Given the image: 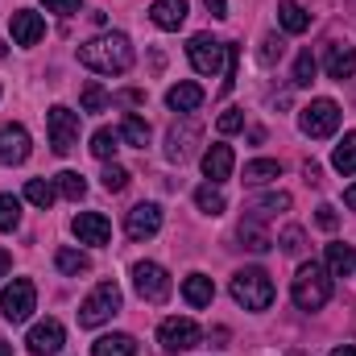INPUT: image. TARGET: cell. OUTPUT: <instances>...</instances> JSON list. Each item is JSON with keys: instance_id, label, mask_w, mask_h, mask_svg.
I'll list each match as a JSON object with an SVG mask.
<instances>
[{"instance_id": "cell-1", "label": "cell", "mask_w": 356, "mask_h": 356, "mask_svg": "<svg viewBox=\"0 0 356 356\" xmlns=\"http://www.w3.org/2000/svg\"><path fill=\"white\" fill-rule=\"evenodd\" d=\"M79 63L95 75H124L133 67V42L124 33H99L79 46Z\"/></svg>"}, {"instance_id": "cell-2", "label": "cell", "mask_w": 356, "mask_h": 356, "mask_svg": "<svg viewBox=\"0 0 356 356\" xmlns=\"http://www.w3.org/2000/svg\"><path fill=\"white\" fill-rule=\"evenodd\" d=\"M290 298H294L298 311H319V307H327V298H332V273H327V266H319V261L298 266L294 282H290Z\"/></svg>"}, {"instance_id": "cell-3", "label": "cell", "mask_w": 356, "mask_h": 356, "mask_svg": "<svg viewBox=\"0 0 356 356\" xmlns=\"http://www.w3.org/2000/svg\"><path fill=\"white\" fill-rule=\"evenodd\" d=\"M232 298L245 307V311H269L273 302V282H269L266 269H236L232 273Z\"/></svg>"}, {"instance_id": "cell-4", "label": "cell", "mask_w": 356, "mask_h": 356, "mask_svg": "<svg viewBox=\"0 0 356 356\" xmlns=\"http://www.w3.org/2000/svg\"><path fill=\"white\" fill-rule=\"evenodd\" d=\"M199 137H203V120L195 116V112H178V120L170 124V133H166V158L170 162H191V154H195V145H199Z\"/></svg>"}, {"instance_id": "cell-5", "label": "cell", "mask_w": 356, "mask_h": 356, "mask_svg": "<svg viewBox=\"0 0 356 356\" xmlns=\"http://www.w3.org/2000/svg\"><path fill=\"white\" fill-rule=\"evenodd\" d=\"M116 311H120V286L116 282H99L88 298H83V307H79V327H99Z\"/></svg>"}, {"instance_id": "cell-6", "label": "cell", "mask_w": 356, "mask_h": 356, "mask_svg": "<svg viewBox=\"0 0 356 356\" xmlns=\"http://www.w3.org/2000/svg\"><path fill=\"white\" fill-rule=\"evenodd\" d=\"M33 311H38V290H33V282H29V277H13V282L0 290V315H4L8 323H25Z\"/></svg>"}, {"instance_id": "cell-7", "label": "cell", "mask_w": 356, "mask_h": 356, "mask_svg": "<svg viewBox=\"0 0 356 356\" xmlns=\"http://www.w3.org/2000/svg\"><path fill=\"white\" fill-rule=\"evenodd\" d=\"M298 129H302L307 137H315V141L332 137V133L340 129V104H336V99H311V104L298 112Z\"/></svg>"}, {"instance_id": "cell-8", "label": "cell", "mask_w": 356, "mask_h": 356, "mask_svg": "<svg viewBox=\"0 0 356 356\" xmlns=\"http://www.w3.org/2000/svg\"><path fill=\"white\" fill-rule=\"evenodd\" d=\"M46 129H50V149L54 154L79 149V112H71L67 104H54L46 112Z\"/></svg>"}, {"instance_id": "cell-9", "label": "cell", "mask_w": 356, "mask_h": 356, "mask_svg": "<svg viewBox=\"0 0 356 356\" xmlns=\"http://www.w3.org/2000/svg\"><path fill=\"white\" fill-rule=\"evenodd\" d=\"M186 58L199 75H220L224 58H228V42H216L211 33H195L191 46H186Z\"/></svg>"}, {"instance_id": "cell-10", "label": "cell", "mask_w": 356, "mask_h": 356, "mask_svg": "<svg viewBox=\"0 0 356 356\" xmlns=\"http://www.w3.org/2000/svg\"><path fill=\"white\" fill-rule=\"evenodd\" d=\"M133 286H137V294L145 298V302H166L170 298V273L158 266V261H137L133 266Z\"/></svg>"}, {"instance_id": "cell-11", "label": "cell", "mask_w": 356, "mask_h": 356, "mask_svg": "<svg viewBox=\"0 0 356 356\" xmlns=\"http://www.w3.org/2000/svg\"><path fill=\"white\" fill-rule=\"evenodd\" d=\"M203 340V332H199V323L195 319H162V327H158V344L166 348V353H191L195 344Z\"/></svg>"}, {"instance_id": "cell-12", "label": "cell", "mask_w": 356, "mask_h": 356, "mask_svg": "<svg viewBox=\"0 0 356 356\" xmlns=\"http://www.w3.org/2000/svg\"><path fill=\"white\" fill-rule=\"evenodd\" d=\"M63 344H67V332H63L58 319H42V323H33V327H29V340H25V348H29L33 356H58L63 353Z\"/></svg>"}, {"instance_id": "cell-13", "label": "cell", "mask_w": 356, "mask_h": 356, "mask_svg": "<svg viewBox=\"0 0 356 356\" xmlns=\"http://www.w3.org/2000/svg\"><path fill=\"white\" fill-rule=\"evenodd\" d=\"M124 232L129 241H149L162 232V207L158 203H137L129 216H124Z\"/></svg>"}, {"instance_id": "cell-14", "label": "cell", "mask_w": 356, "mask_h": 356, "mask_svg": "<svg viewBox=\"0 0 356 356\" xmlns=\"http://www.w3.org/2000/svg\"><path fill=\"white\" fill-rule=\"evenodd\" d=\"M29 133L21 129V124H0V166H21L25 158H29Z\"/></svg>"}, {"instance_id": "cell-15", "label": "cell", "mask_w": 356, "mask_h": 356, "mask_svg": "<svg viewBox=\"0 0 356 356\" xmlns=\"http://www.w3.org/2000/svg\"><path fill=\"white\" fill-rule=\"evenodd\" d=\"M71 232L79 236V245H108L112 241V224H108V216H99V211H79L75 220H71Z\"/></svg>"}, {"instance_id": "cell-16", "label": "cell", "mask_w": 356, "mask_h": 356, "mask_svg": "<svg viewBox=\"0 0 356 356\" xmlns=\"http://www.w3.org/2000/svg\"><path fill=\"white\" fill-rule=\"evenodd\" d=\"M8 25H13V42H17V46H38V42L46 38V21H42V13H33V8H17Z\"/></svg>"}, {"instance_id": "cell-17", "label": "cell", "mask_w": 356, "mask_h": 356, "mask_svg": "<svg viewBox=\"0 0 356 356\" xmlns=\"http://www.w3.org/2000/svg\"><path fill=\"white\" fill-rule=\"evenodd\" d=\"M232 166H236L232 145L216 141V145L203 149V178H207V182H224V178H232Z\"/></svg>"}, {"instance_id": "cell-18", "label": "cell", "mask_w": 356, "mask_h": 356, "mask_svg": "<svg viewBox=\"0 0 356 356\" xmlns=\"http://www.w3.org/2000/svg\"><path fill=\"white\" fill-rule=\"evenodd\" d=\"M323 71L332 75V79H353L356 75V46H348V42H332L327 46V54H323Z\"/></svg>"}, {"instance_id": "cell-19", "label": "cell", "mask_w": 356, "mask_h": 356, "mask_svg": "<svg viewBox=\"0 0 356 356\" xmlns=\"http://www.w3.org/2000/svg\"><path fill=\"white\" fill-rule=\"evenodd\" d=\"M149 21L158 29H182L186 25V0H154L149 4Z\"/></svg>"}, {"instance_id": "cell-20", "label": "cell", "mask_w": 356, "mask_h": 356, "mask_svg": "<svg viewBox=\"0 0 356 356\" xmlns=\"http://www.w3.org/2000/svg\"><path fill=\"white\" fill-rule=\"evenodd\" d=\"M199 104H203V88L199 83H175L166 91V108L170 112H195Z\"/></svg>"}, {"instance_id": "cell-21", "label": "cell", "mask_w": 356, "mask_h": 356, "mask_svg": "<svg viewBox=\"0 0 356 356\" xmlns=\"http://www.w3.org/2000/svg\"><path fill=\"white\" fill-rule=\"evenodd\" d=\"M91 356H137V340L124 336V332H112V336H99L91 344Z\"/></svg>"}, {"instance_id": "cell-22", "label": "cell", "mask_w": 356, "mask_h": 356, "mask_svg": "<svg viewBox=\"0 0 356 356\" xmlns=\"http://www.w3.org/2000/svg\"><path fill=\"white\" fill-rule=\"evenodd\" d=\"M182 298H186L191 307H211V298H216L211 277H207V273H191V277L182 282Z\"/></svg>"}, {"instance_id": "cell-23", "label": "cell", "mask_w": 356, "mask_h": 356, "mask_svg": "<svg viewBox=\"0 0 356 356\" xmlns=\"http://www.w3.org/2000/svg\"><path fill=\"white\" fill-rule=\"evenodd\" d=\"M277 21H282L286 33H307V29H311V13H307L298 0H282V4H277Z\"/></svg>"}, {"instance_id": "cell-24", "label": "cell", "mask_w": 356, "mask_h": 356, "mask_svg": "<svg viewBox=\"0 0 356 356\" xmlns=\"http://www.w3.org/2000/svg\"><path fill=\"white\" fill-rule=\"evenodd\" d=\"M277 211H290V195H286V191H269V195L253 199V203L245 207V216H253V220H269V216H277Z\"/></svg>"}, {"instance_id": "cell-25", "label": "cell", "mask_w": 356, "mask_h": 356, "mask_svg": "<svg viewBox=\"0 0 356 356\" xmlns=\"http://www.w3.org/2000/svg\"><path fill=\"white\" fill-rule=\"evenodd\" d=\"M353 269H356V249L353 245H327V273L332 277H353Z\"/></svg>"}, {"instance_id": "cell-26", "label": "cell", "mask_w": 356, "mask_h": 356, "mask_svg": "<svg viewBox=\"0 0 356 356\" xmlns=\"http://www.w3.org/2000/svg\"><path fill=\"white\" fill-rule=\"evenodd\" d=\"M241 241H245V249H253V253H269V249H273L269 232L261 228V220H253V216L241 220Z\"/></svg>"}, {"instance_id": "cell-27", "label": "cell", "mask_w": 356, "mask_h": 356, "mask_svg": "<svg viewBox=\"0 0 356 356\" xmlns=\"http://www.w3.org/2000/svg\"><path fill=\"white\" fill-rule=\"evenodd\" d=\"M91 154L99 158V162H112V154L120 149V129H95L91 133Z\"/></svg>"}, {"instance_id": "cell-28", "label": "cell", "mask_w": 356, "mask_h": 356, "mask_svg": "<svg viewBox=\"0 0 356 356\" xmlns=\"http://www.w3.org/2000/svg\"><path fill=\"white\" fill-rule=\"evenodd\" d=\"M54 266H58V273H67V277H79V273L91 269V257L79 253V249H58L54 253Z\"/></svg>"}, {"instance_id": "cell-29", "label": "cell", "mask_w": 356, "mask_h": 356, "mask_svg": "<svg viewBox=\"0 0 356 356\" xmlns=\"http://www.w3.org/2000/svg\"><path fill=\"white\" fill-rule=\"evenodd\" d=\"M332 166H336L340 175H356V129L340 137V145H336V154H332Z\"/></svg>"}, {"instance_id": "cell-30", "label": "cell", "mask_w": 356, "mask_h": 356, "mask_svg": "<svg viewBox=\"0 0 356 356\" xmlns=\"http://www.w3.org/2000/svg\"><path fill=\"white\" fill-rule=\"evenodd\" d=\"M120 141H129V145L145 149V145H149V120H141L137 112H129V116H124V124H120Z\"/></svg>"}, {"instance_id": "cell-31", "label": "cell", "mask_w": 356, "mask_h": 356, "mask_svg": "<svg viewBox=\"0 0 356 356\" xmlns=\"http://www.w3.org/2000/svg\"><path fill=\"white\" fill-rule=\"evenodd\" d=\"M195 203H199V211H207V216H220V211L228 207V199H224L220 182H203V186L195 191Z\"/></svg>"}, {"instance_id": "cell-32", "label": "cell", "mask_w": 356, "mask_h": 356, "mask_svg": "<svg viewBox=\"0 0 356 356\" xmlns=\"http://www.w3.org/2000/svg\"><path fill=\"white\" fill-rule=\"evenodd\" d=\"M25 199H29L33 207H42V211H46V207L58 199V186H54V182H46V178H29V182H25Z\"/></svg>"}, {"instance_id": "cell-33", "label": "cell", "mask_w": 356, "mask_h": 356, "mask_svg": "<svg viewBox=\"0 0 356 356\" xmlns=\"http://www.w3.org/2000/svg\"><path fill=\"white\" fill-rule=\"evenodd\" d=\"M273 178H282V162H273V158H257V162L245 166V182H253V186L273 182Z\"/></svg>"}, {"instance_id": "cell-34", "label": "cell", "mask_w": 356, "mask_h": 356, "mask_svg": "<svg viewBox=\"0 0 356 356\" xmlns=\"http://www.w3.org/2000/svg\"><path fill=\"white\" fill-rule=\"evenodd\" d=\"M54 186H58L63 199H75V203L88 195V182H83V175H75V170H63V175L54 178Z\"/></svg>"}, {"instance_id": "cell-35", "label": "cell", "mask_w": 356, "mask_h": 356, "mask_svg": "<svg viewBox=\"0 0 356 356\" xmlns=\"http://www.w3.org/2000/svg\"><path fill=\"white\" fill-rule=\"evenodd\" d=\"M108 108H112V95L99 88L95 79H88L83 83V112H108Z\"/></svg>"}, {"instance_id": "cell-36", "label": "cell", "mask_w": 356, "mask_h": 356, "mask_svg": "<svg viewBox=\"0 0 356 356\" xmlns=\"http://www.w3.org/2000/svg\"><path fill=\"white\" fill-rule=\"evenodd\" d=\"M21 224V199L17 195H0V232H13Z\"/></svg>"}, {"instance_id": "cell-37", "label": "cell", "mask_w": 356, "mask_h": 356, "mask_svg": "<svg viewBox=\"0 0 356 356\" xmlns=\"http://www.w3.org/2000/svg\"><path fill=\"white\" fill-rule=\"evenodd\" d=\"M315 71H319L315 54H311V50H302V54H298V63H294V83H298V88H311V83H315Z\"/></svg>"}, {"instance_id": "cell-38", "label": "cell", "mask_w": 356, "mask_h": 356, "mask_svg": "<svg viewBox=\"0 0 356 356\" xmlns=\"http://www.w3.org/2000/svg\"><path fill=\"white\" fill-rule=\"evenodd\" d=\"M277 245H282V253H290V257H298L302 249H307V232L302 228H282V236H277Z\"/></svg>"}, {"instance_id": "cell-39", "label": "cell", "mask_w": 356, "mask_h": 356, "mask_svg": "<svg viewBox=\"0 0 356 356\" xmlns=\"http://www.w3.org/2000/svg\"><path fill=\"white\" fill-rule=\"evenodd\" d=\"M99 182H104V191H112V195H116V191H124V186H129V170H124V166H116V162H108V166H104V175H99Z\"/></svg>"}, {"instance_id": "cell-40", "label": "cell", "mask_w": 356, "mask_h": 356, "mask_svg": "<svg viewBox=\"0 0 356 356\" xmlns=\"http://www.w3.org/2000/svg\"><path fill=\"white\" fill-rule=\"evenodd\" d=\"M282 54H286V42H282L277 33H266V38H261V50H257V58H261L266 67H273Z\"/></svg>"}, {"instance_id": "cell-41", "label": "cell", "mask_w": 356, "mask_h": 356, "mask_svg": "<svg viewBox=\"0 0 356 356\" xmlns=\"http://www.w3.org/2000/svg\"><path fill=\"white\" fill-rule=\"evenodd\" d=\"M216 129H220V133H236V129H245V112H241V108H228V112L216 120Z\"/></svg>"}, {"instance_id": "cell-42", "label": "cell", "mask_w": 356, "mask_h": 356, "mask_svg": "<svg viewBox=\"0 0 356 356\" xmlns=\"http://www.w3.org/2000/svg\"><path fill=\"white\" fill-rule=\"evenodd\" d=\"M315 224H319L323 232H336V224H340L336 207H332V203H319V207H315Z\"/></svg>"}, {"instance_id": "cell-43", "label": "cell", "mask_w": 356, "mask_h": 356, "mask_svg": "<svg viewBox=\"0 0 356 356\" xmlns=\"http://www.w3.org/2000/svg\"><path fill=\"white\" fill-rule=\"evenodd\" d=\"M42 4H46V13H58V17H75L83 8V0H42Z\"/></svg>"}, {"instance_id": "cell-44", "label": "cell", "mask_w": 356, "mask_h": 356, "mask_svg": "<svg viewBox=\"0 0 356 356\" xmlns=\"http://www.w3.org/2000/svg\"><path fill=\"white\" fill-rule=\"evenodd\" d=\"M302 178H307L311 186H319V182H323V170H319V162H307V166H302Z\"/></svg>"}, {"instance_id": "cell-45", "label": "cell", "mask_w": 356, "mask_h": 356, "mask_svg": "<svg viewBox=\"0 0 356 356\" xmlns=\"http://www.w3.org/2000/svg\"><path fill=\"white\" fill-rule=\"evenodd\" d=\"M211 17H228V0H203Z\"/></svg>"}, {"instance_id": "cell-46", "label": "cell", "mask_w": 356, "mask_h": 356, "mask_svg": "<svg viewBox=\"0 0 356 356\" xmlns=\"http://www.w3.org/2000/svg\"><path fill=\"white\" fill-rule=\"evenodd\" d=\"M116 99H120V104H141V99H145V95H141V91H120V95H116Z\"/></svg>"}, {"instance_id": "cell-47", "label": "cell", "mask_w": 356, "mask_h": 356, "mask_svg": "<svg viewBox=\"0 0 356 356\" xmlns=\"http://www.w3.org/2000/svg\"><path fill=\"white\" fill-rule=\"evenodd\" d=\"M332 356H356V344H340V348H332Z\"/></svg>"}, {"instance_id": "cell-48", "label": "cell", "mask_w": 356, "mask_h": 356, "mask_svg": "<svg viewBox=\"0 0 356 356\" xmlns=\"http://www.w3.org/2000/svg\"><path fill=\"white\" fill-rule=\"evenodd\" d=\"M8 269H13V257H8V253H4V249H0V277H4V273H8Z\"/></svg>"}, {"instance_id": "cell-49", "label": "cell", "mask_w": 356, "mask_h": 356, "mask_svg": "<svg viewBox=\"0 0 356 356\" xmlns=\"http://www.w3.org/2000/svg\"><path fill=\"white\" fill-rule=\"evenodd\" d=\"M344 203H348V207H353V211H356V182H353V186H348V191H344Z\"/></svg>"}, {"instance_id": "cell-50", "label": "cell", "mask_w": 356, "mask_h": 356, "mask_svg": "<svg viewBox=\"0 0 356 356\" xmlns=\"http://www.w3.org/2000/svg\"><path fill=\"white\" fill-rule=\"evenodd\" d=\"M0 356H13V348H8V344H4V340H0Z\"/></svg>"}]
</instances>
